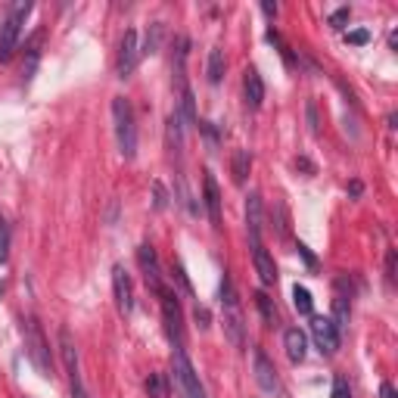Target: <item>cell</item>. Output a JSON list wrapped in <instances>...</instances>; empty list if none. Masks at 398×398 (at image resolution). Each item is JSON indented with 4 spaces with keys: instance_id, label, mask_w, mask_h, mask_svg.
<instances>
[{
    "instance_id": "e0dca14e",
    "label": "cell",
    "mask_w": 398,
    "mask_h": 398,
    "mask_svg": "<svg viewBox=\"0 0 398 398\" xmlns=\"http://www.w3.org/2000/svg\"><path fill=\"white\" fill-rule=\"evenodd\" d=\"M224 333H227V339L234 345H243V314H240L236 302L224 305Z\"/></svg>"
},
{
    "instance_id": "f1b7e54d",
    "label": "cell",
    "mask_w": 398,
    "mask_h": 398,
    "mask_svg": "<svg viewBox=\"0 0 398 398\" xmlns=\"http://www.w3.org/2000/svg\"><path fill=\"white\" fill-rule=\"evenodd\" d=\"M153 193H156V209H165L169 199H165V190H162V184H159V181L153 184Z\"/></svg>"
},
{
    "instance_id": "7c38bea8",
    "label": "cell",
    "mask_w": 398,
    "mask_h": 398,
    "mask_svg": "<svg viewBox=\"0 0 398 398\" xmlns=\"http://www.w3.org/2000/svg\"><path fill=\"white\" fill-rule=\"evenodd\" d=\"M252 262H256V274H258V280H262L264 286H271L277 280V264H274V258H271V252L264 249L262 243L258 246H252Z\"/></svg>"
},
{
    "instance_id": "6da1fadb",
    "label": "cell",
    "mask_w": 398,
    "mask_h": 398,
    "mask_svg": "<svg viewBox=\"0 0 398 398\" xmlns=\"http://www.w3.org/2000/svg\"><path fill=\"white\" fill-rule=\"evenodd\" d=\"M22 336H25V351L32 358V364L38 367L41 377H53V358H50V343L44 336L38 317H22Z\"/></svg>"
},
{
    "instance_id": "52a82bcc",
    "label": "cell",
    "mask_w": 398,
    "mask_h": 398,
    "mask_svg": "<svg viewBox=\"0 0 398 398\" xmlns=\"http://www.w3.org/2000/svg\"><path fill=\"white\" fill-rule=\"evenodd\" d=\"M112 293H115V305L122 314H131L134 311V286H131V277L122 264L112 268Z\"/></svg>"
},
{
    "instance_id": "2e32d148",
    "label": "cell",
    "mask_w": 398,
    "mask_h": 398,
    "mask_svg": "<svg viewBox=\"0 0 398 398\" xmlns=\"http://www.w3.org/2000/svg\"><path fill=\"white\" fill-rule=\"evenodd\" d=\"M203 193H206V212H209L212 224H215V227H221V193H218V181L212 175H206Z\"/></svg>"
},
{
    "instance_id": "8992f818",
    "label": "cell",
    "mask_w": 398,
    "mask_h": 398,
    "mask_svg": "<svg viewBox=\"0 0 398 398\" xmlns=\"http://www.w3.org/2000/svg\"><path fill=\"white\" fill-rule=\"evenodd\" d=\"M137 60H140V47H137V32L128 28L122 34V44H119V60H115V72L119 78H131V72L137 69Z\"/></svg>"
},
{
    "instance_id": "ffe728a7",
    "label": "cell",
    "mask_w": 398,
    "mask_h": 398,
    "mask_svg": "<svg viewBox=\"0 0 398 398\" xmlns=\"http://www.w3.org/2000/svg\"><path fill=\"white\" fill-rule=\"evenodd\" d=\"M349 317H351L349 302H345L343 296H336L333 299V327H336V330H345V327H349Z\"/></svg>"
},
{
    "instance_id": "ac0fdd59",
    "label": "cell",
    "mask_w": 398,
    "mask_h": 398,
    "mask_svg": "<svg viewBox=\"0 0 398 398\" xmlns=\"http://www.w3.org/2000/svg\"><path fill=\"white\" fill-rule=\"evenodd\" d=\"M252 169V156L249 149H236L234 153V162H230V171H234V181L236 184H246V175Z\"/></svg>"
},
{
    "instance_id": "f546056e",
    "label": "cell",
    "mask_w": 398,
    "mask_h": 398,
    "mask_svg": "<svg viewBox=\"0 0 398 398\" xmlns=\"http://www.w3.org/2000/svg\"><path fill=\"white\" fill-rule=\"evenodd\" d=\"M72 398H90V395H88V389L82 386V377L72 380Z\"/></svg>"
},
{
    "instance_id": "d6a6232c",
    "label": "cell",
    "mask_w": 398,
    "mask_h": 398,
    "mask_svg": "<svg viewBox=\"0 0 398 398\" xmlns=\"http://www.w3.org/2000/svg\"><path fill=\"white\" fill-rule=\"evenodd\" d=\"M308 125H311V134H317V109H314V103H308Z\"/></svg>"
},
{
    "instance_id": "1f68e13d",
    "label": "cell",
    "mask_w": 398,
    "mask_h": 398,
    "mask_svg": "<svg viewBox=\"0 0 398 398\" xmlns=\"http://www.w3.org/2000/svg\"><path fill=\"white\" fill-rule=\"evenodd\" d=\"M175 277H177V284L184 286V293H190V280H187V274H184L181 264H175Z\"/></svg>"
},
{
    "instance_id": "4316f807",
    "label": "cell",
    "mask_w": 398,
    "mask_h": 398,
    "mask_svg": "<svg viewBox=\"0 0 398 398\" xmlns=\"http://www.w3.org/2000/svg\"><path fill=\"white\" fill-rule=\"evenodd\" d=\"M395 262H398V256H395V249L386 256V277H389V284L395 280Z\"/></svg>"
},
{
    "instance_id": "44dd1931",
    "label": "cell",
    "mask_w": 398,
    "mask_h": 398,
    "mask_svg": "<svg viewBox=\"0 0 398 398\" xmlns=\"http://www.w3.org/2000/svg\"><path fill=\"white\" fill-rule=\"evenodd\" d=\"M147 395L149 398H169V380L162 373H149L147 380Z\"/></svg>"
},
{
    "instance_id": "4fadbf2b",
    "label": "cell",
    "mask_w": 398,
    "mask_h": 398,
    "mask_svg": "<svg viewBox=\"0 0 398 398\" xmlns=\"http://www.w3.org/2000/svg\"><path fill=\"white\" fill-rule=\"evenodd\" d=\"M243 94H246V106L249 109H258L264 100V82L262 75H258V69H246L243 75Z\"/></svg>"
},
{
    "instance_id": "e575fe53",
    "label": "cell",
    "mask_w": 398,
    "mask_h": 398,
    "mask_svg": "<svg viewBox=\"0 0 398 398\" xmlns=\"http://www.w3.org/2000/svg\"><path fill=\"white\" fill-rule=\"evenodd\" d=\"M380 398H395V389H392V383L380 386Z\"/></svg>"
},
{
    "instance_id": "836d02e7",
    "label": "cell",
    "mask_w": 398,
    "mask_h": 398,
    "mask_svg": "<svg viewBox=\"0 0 398 398\" xmlns=\"http://www.w3.org/2000/svg\"><path fill=\"white\" fill-rule=\"evenodd\" d=\"M268 41H271V44H280V38H277V32H268ZM280 53L286 56V62H293V56H290V50H286V47H280Z\"/></svg>"
},
{
    "instance_id": "5bb4252c",
    "label": "cell",
    "mask_w": 398,
    "mask_h": 398,
    "mask_svg": "<svg viewBox=\"0 0 398 398\" xmlns=\"http://www.w3.org/2000/svg\"><path fill=\"white\" fill-rule=\"evenodd\" d=\"M284 349H286V358H290L293 364H302L305 361V351H308V339L299 327H290L284 333Z\"/></svg>"
},
{
    "instance_id": "cb8c5ba5",
    "label": "cell",
    "mask_w": 398,
    "mask_h": 398,
    "mask_svg": "<svg viewBox=\"0 0 398 398\" xmlns=\"http://www.w3.org/2000/svg\"><path fill=\"white\" fill-rule=\"evenodd\" d=\"M159 41H162V22H156V25H149L147 44H143V53H156V50H159Z\"/></svg>"
},
{
    "instance_id": "7402d4cb",
    "label": "cell",
    "mask_w": 398,
    "mask_h": 398,
    "mask_svg": "<svg viewBox=\"0 0 398 398\" xmlns=\"http://www.w3.org/2000/svg\"><path fill=\"white\" fill-rule=\"evenodd\" d=\"M293 305H296L299 314H311L314 311V302H311V293L305 286H293Z\"/></svg>"
},
{
    "instance_id": "7a4b0ae2",
    "label": "cell",
    "mask_w": 398,
    "mask_h": 398,
    "mask_svg": "<svg viewBox=\"0 0 398 398\" xmlns=\"http://www.w3.org/2000/svg\"><path fill=\"white\" fill-rule=\"evenodd\" d=\"M112 122H115V140H119V153L125 159L137 156V122H134V109L125 97L112 100Z\"/></svg>"
},
{
    "instance_id": "277c9868",
    "label": "cell",
    "mask_w": 398,
    "mask_h": 398,
    "mask_svg": "<svg viewBox=\"0 0 398 398\" xmlns=\"http://www.w3.org/2000/svg\"><path fill=\"white\" fill-rule=\"evenodd\" d=\"M175 383H177V389L184 392V398H206V389H203V383H199V373H196V367L190 364L184 345L175 349Z\"/></svg>"
},
{
    "instance_id": "d4e9b609",
    "label": "cell",
    "mask_w": 398,
    "mask_h": 398,
    "mask_svg": "<svg viewBox=\"0 0 398 398\" xmlns=\"http://www.w3.org/2000/svg\"><path fill=\"white\" fill-rule=\"evenodd\" d=\"M333 398H351L349 380H345V377H336V380H333Z\"/></svg>"
},
{
    "instance_id": "5b68a950",
    "label": "cell",
    "mask_w": 398,
    "mask_h": 398,
    "mask_svg": "<svg viewBox=\"0 0 398 398\" xmlns=\"http://www.w3.org/2000/svg\"><path fill=\"white\" fill-rule=\"evenodd\" d=\"M159 299H162V317H165V330H169V339L177 345H184V314L181 305H177V296L169 290H159Z\"/></svg>"
},
{
    "instance_id": "9a60e30c",
    "label": "cell",
    "mask_w": 398,
    "mask_h": 398,
    "mask_svg": "<svg viewBox=\"0 0 398 398\" xmlns=\"http://www.w3.org/2000/svg\"><path fill=\"white\" fill-rule=\"evenodd\" d=\"M246 227H249L252 246L262 243V199H258L256 193L246 199Z\"/></svg>"
},
{
    "instance_id": "484cf974",
    "label": "cell",
    "mask_w": 398,
    "mask_h": 398,
    "mask_svg": "<svg viewBox=\"0 0 398 398\" xmlns=\"http://www.w3.org/2000/svg\"><path fill=\"white\" fill-rule=\"evenodd\" d=\"M345 22H349V7H345V10H336V13L330 16V25H333V28H343Z\"/></svg>"
},
{
    "instance_id": "d590c367",
    "label": "cell",
    "mask_w": 398,
    "mask_h": 398,
    "mask_svg": "<svg viewBox=\"0 0 398 398\" xmlns=\"http://www.w3.org/2000/svg\"><path fill=\"white\" fill-rule=\"evenodd\" d=\"M264 16H277V3H262Z\"/></svg>"
},
{
    "instance_id": "d6986e66",
    "label": "cell",
    "mask_w": 398,
    "mask_h": 398,
    "mask_svg": "<svg viewBox=\"0 0 398 398\" xmlns=\"http://www.w3.org/2000/svg\"><path fill=\"white\" fill-rule=\"evenodd\" d=\"M224 66H227V62H224V50H212L209 53V69H206V72H209V82L212 84H218L224 78Z\"/></svg>"
},
{
    "instance_id": "30bf717a",
    "label": "cell",
    "mask_w": 398,
    "mask_h": 398,
    "mask_svg": "<svg viewBox=\"0 0 398 398\" xmlns=\"http://www.w3.org/2000/svg\"><path fill=\"white\" fill-rule=\"evenodd\" d=\"M137 264H140L143 277H147V286L149 290H162V271H159V258H156V249L149 243H143L137 249Z\"/></svg>"
},
{
    "instance_id": "3957f363",
    "label": "cell",
    "mask_w": 398,
    "mask_h": 398,
    "mask_svg": "<svg viewBox=\"0 0 398 398\" xmlns=\"http://www.w3.org/2000/svg\"><path fill=\"white\" fill-rule=\"evenodd\" d=\"M28 13H32V3H19V7L7 16V22H3V28H0V62L13 60L16 47H19L22 25H25V16Z\"/></svg>"
},
{
    "instance_id": "83f0119b",
    "label": "cell",
    "mask_w": 398,
    "mask_h": 398,
    "mask_svg": "<svg viewBox=\"0 0 398 398\" xmlns=\"http://www.w3.org/2000/svg\"><path fill=\"white\" fill-rule=\"evenodd\" d=\"M193 317H196V324H199V327H209V321H212L209 311H206L203 305H196V308H193Z\"/></svg>"
},
{
    "instance_id": "8fae6325",
    "label": "cell",
    "mask_w": 398,
    "mask_h": 398,
    "mask_svg": "<svg viewBox=\"0 0 398 398\" xmlns=\"http://www.w3.org/2000/svg\"><path fill=\"white\" fill-rule=\"evenodd\" d=\"M60 355H62V364H66L69 380H78V349H75V339L69 333V327H60Z\"/></svg>"
},
{
    "instance_id": "ba28073f",
    "label": "cell",
    "mask_w": 398,
    "mask_h": 398,
    "mask_svg": "<svg viewBox=\"0 0 398 398\" xmlns=\"http://www.w3.org/2000/svg\"><path fill=\"white\" fill-rule=\"evenodd\" d=\"M311 336H314L317 349L324 351V355H333L339 349V330L333 327L330 317H314L311 321Z\"/></svg>"
},
{
    "instance_id": "4dcf8cb0",
    "label": "cell",
    "mask_w": 398,
    "mask_h": 398,
    "mask_svg": "<svg viewBox=\"0 0 398 398\" xmlns=\"http://www.w3.org/2000/svg\"><path fill=\"white\" fill-rule=\"evenodd\" d=\"M367 41H371V34H367V32H351L349 34V44H358V47H361V44H367Z\"/></svg>"
},
{
    "instance_id": "9c48e42d",
    "label": "cell",
    "mask_w": 398,
    "mask_h": 398,
    "mask_svg": "<svg viewBox=\"0 0 398 398\" xmlns=\"http://www.w3.org/2000/svg\"><path fill=\"white\" fill-rule=\"evenodd\" d=\"M252 367H256V383L262 386V392L277 395V392H280V380H277V371H274V364H271V358L264 355L262 349H256V355H252Z\"/></svg>"
},
{
    "instance_id": "603a6c76",
    "label": "cell",
    "mask_w": 398,
    "mask_h": 398,
    "mask_svg": "<svg viewBox=\"0 0 398 398\" xmlns=\"http://www.w3.org/2000/svg\"><path fill=\"white\" fill-rule=\"evenodd\" d=\"M256 305H258V311H262L264 324H268V327H274V324H277V308H274V305H271V299L264 296V293H256Z\"/></svg>"
}]
</instances>
